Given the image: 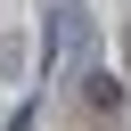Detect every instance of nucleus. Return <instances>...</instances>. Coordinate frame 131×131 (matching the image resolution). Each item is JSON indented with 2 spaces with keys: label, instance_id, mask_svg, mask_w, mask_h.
Instances as JSON below:
<instances>
[{
  "label": "nucleus",
  "instance_id": "3",
  "mask_svg": "<svg viewBox=\"0 0 131 131\" xmlns=\"http://www.w3.org/2000/svg\"><path fill=\"white\" fill-rule=\"evenodd\" d=\"M82 98H90V106H123V82H115V74L90 57V66H82Z\"/></svg>",
  "mask_w": 131,
  "mask_h": 131
},
{
  "label": "nucleus",
  "instance_id": "1",
  "mask_svg": "<svg viewBox=\"0 0 131 131\" xmlns=\"http://www.w3.org/2000/svg\"><path fill=\"white\" fill-rule=\"evenodd\" d=\"M90 57H98V16H90L82 0H57L49 25H41V66H49V74H66V66L82 74Z\"/></svg>",
  "mask_w": 131,
  "mask_h": 131
},
{
  "label": "nucleus",
  "instance_id": "2",
  "mask_svg": "<svg viewBox=\"0 0 131 131\" xmlns=\"http://www.w3.org/2000/svg\"><path fill=\"white\" fill-rule=\"evenodd\" d=\"M25 74H33V33L8 25V33H0V82H25Z\"/></svg>",
  "mask_w": 131,
  "mask_h": 131
}]
</instances>
